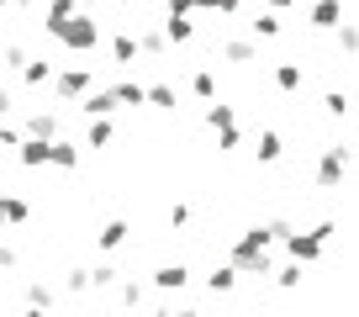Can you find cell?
Returning <instances> with one entry per match:
<instances>
[{"label":"cell","mask_w":359,"mask_h":317,"mask_svg":"<svg viewBox=\"0 0 359 317\" xmlns=\"http://www.w3.org/2000/svg\"><path fill=\"white\" fill-rule=\"evenodd\" d=\"M116 281H122V270H116V264H101V270H90V285H95V291H111Z\"/></svg>","instance_id":"f546056e"},{"label":"cell","mask_w":359,"mask_h":317,"mask_svg":"<svg viewBox=\"0 0 359 317\" xmlns=\"http://www.w3.org/2000/svg\"><path fill=\"white\" fill-rule=\"evenodd\" d=\"M116 296H122L127 306H137V302H143V285H137V281H127V285H122V291H116Z\"/></svg>","instance_id":"74e56055"},{"label":"cell","mask_w":359,"mask_h":317,"mask_svg":"<svg viewBox=\"0 0 359 317\" xmlns=\"http://www.w3.org/2000/svg\"><path fill=\"white\" fill-rule=\"evenodd\" d=\"M27 58H32V53H27V48H22V43H11V48H6V69H22V64H27Z\"/></svg>","instance_id":"d590c367"},{"label":"cell","mask_w":359,"mask_h":317,"mask_svg":"<svg viewBox=\"0 0 359 317\" xmlns=\"http://www.w3.org/2000/svg\"><path fill=\"white\" fill-rule=\"evenodd\" d=\"M333 48H338V53H348V58L359 53V27L348 22V16H344V22H338V27H333Z\"/></svg>","instance_id":"2e32d148"},{"label":"cell","mask_w":359,"mask_h":317,"mask_svg":"<svg viewBox=\"0 0 359 317\" xmlns=\"http://www.w3.org/2000/svg\"><path fill=\"white\" fill-rule=\"evenodd\" d=\"M48 37H53L58 48H69V53H95V48H101V22L85 16V11H74L69 22H58Z\"/></svg>","instance_id":"6da1fadb"},{"label":"cell","mask_w":359,"mask_h":317,"mask_svg":"<svg viewBox=\"0 0 359 317\" xmlns=\"http://www.w3.org/2000/svg\"><path fill=\"white\" fill-rule=\"evenodd\" d=\"M116 137V127H111V116H90V143L85 148H106Z\"/></svg>","instance_id":"484cf974"},{"label":"cell","mask_w":359,"mask_h":317,"mask_svg":"<svg viewBox=\"0 0 359 317\" xmlns=\"http://www.w3.org/2000/svg\"><path fill=\"white\" fill-rule=\"evenodd\" d=\"M53 95L58 101H79L85 90H95V74H90V64H74V69H53Z\"/></svg>","instance_id":"3957f363"},{"label":"cell","mask_w":359,"mask_h":317,"mask_svg":"<svg viewBox=\"0 0 359 317\" xmlns=\"http://www.w3.org/2000/svg\"><path fill=\"white\" fill-rule=\"evenodd\" d=\"M164 27H148V32L143 37H137V53H148V58H164Z\"/></svg>","instance_id":"4316f807"},{"label":"cell","mask_w":359,"mask_h":317,"mask_svg":"<svg viewBox=\"0 0 359 317\" xmlns=\"http://www.w3.org/2000/svg\"><path fill=\"white\" fill-rule=\"evenodd\" d=\"M27 217H32V206H27L22 196H6V222H11V227H22Z\"/></svg>","instance_id":"4dcf8cb0"},{"label":"cell","mask_w":359,"mask_h":317,"mask_svg":"<svg viewBox=\"0 0 359 317\" xmlns=\"http://www.w3.org/2000/svg\"><path fill=\"white\" fill-rule=\"evenodd\" d=\"M6 6H11V0H0V16H6Z\"/></svg>","instance_id":"7bdbcfd3"},{"label":"cell","mask_w":359,"mask_h":317,"mask_svg":"<svg viewBox=\"0 0 359 317\" xmlns=\"http://www.w3.org/2000/svg\"><path fill=\"white\" fill-rule=\"evenodd\" d=\"M254 37H280V11H264L254 22Z\"/></svg>","instance_id":"1f68e13d"},{"label":"cell","mask_w":359,"mask_h":317,"mask_svg":"<svg viewBox=\"0 0 359 317\" xmlns=\"http://www.w3.org/2000/svg\"><path fill=\"white\" fill-rule=\"evenodd\" d=\"M27 306H37V312L53 306V291H48V285H27Z\"/></svg>","instance_id":"e575fe53"},{"label":"cell","mask_w":359,"mask_h":317,"mask_svg":"<svg viewBox=\"0 0 359 317\" xmlns=\"http://www.w3.org/2000/svg\"><path fill=\"white\" fill-rule=\"evenodd\" d=\"M348 164H354V148H348V143H327L323 154H317V164H312L317 191H338L344 175H348Z\"/></svg>","instance_id":"7a4b0ae2"},{"label":"cell","mask_w":359,"mask_h":317,"mask_svg":"<svg viewBox=\"0 0 359 317\" xmlns=\"http://www.w3.org/2000/svg\"><path fill=\"white\" fill-rule=\"evenodd\" d=\"M259 164H280V154H285V143H280V133H259Z\"/></svg>","instance_id":"ffe728a7"},{"label":"cell","mask_w":359,"mask_h":317,"mask_svg":"<svg viewBox=\"0 0 359 317\" xmlns=\"http://www.w3.org/2000/svg\"><path fill=\"white\" fill-rule=\"evenodd\" d=\"M48 164H53V170H79V143L48 137Z\"/></svg>","instance_id":"9c48e42d"},{"label":"cell","mask_w":359,"mask_h":317,"mask_svg":"<svg viewBox=\"0 0 359 317\" xmlns=\"http://www.w3.org/2000/svg\"><path fill=\"white\" fill-rule=\"evenodd\" d=\"M196 11H222V16H238V11H243V0H201Z\"/></svg>","instance_id":"d6a6232c"},{"label":"cell","mask_w":359,"mask_h":317,"mask_svg":"<svg viewBox=\"0 0 359 317\" xmlns=\"http://www.w3.org/2000/svg\"><path fill=\"white\" fill-rule=\"evenodd\" d=\"M296 0H269V11H291Z\"/></svg>","instance_id":"b9f144b4"},{"label":"cell","mask_w":359,"mask_h":317,"mask_svg":"<svg viewBox=\"0 0 359 317\" xmlns=\"http://www.w3.org/2000/svg\"><path fill=\"white\" fill-rule=\"evenodd\" d=\"M16 74H22V85H27V90H43L48 79H53V64H48V58H27V64L16 69Z\"/></svg>","instance_id":"8fae6325"},{"label":"cell","mask_w":359,"mask_h":317,"mask_svg":"<svg viewBox=\"0 0 359 317\" xmlns=\"http://www.w3.org/2000/svg\"><path fill=\"white\" fill-rule=\"evenodd\" d=\"M148 106H154V112H175V106H180V90L158 79V85H148Z\"/></svg>","instance_id":"ac0fdd59"},{"label":"cell","mask_w":359,"mask_h":317,"mask_svg":"<svg viewBox=\"0 0 359 317\" xmlns=\"http://www.w3.org/2000/svg\"><path fill=\"white\" fill-rule=\"evenodd\" d=\"M74 11H79V0H48V11H43V27L53 32V27H58V22H69Z\"/></svg>","instance_id":"44dd1931"},{"label":"cell","mask_w":359,"mask_h":317,"mask_svg":"<svg viewBox=\"0 0 359 317\" xmlns=\"http://www.w3.org/2000/svg\"><path fill=\"white\" fill-rule=\"evenodd\" d=\"M11 106H16V101H11L6 90H0V116H11Z\"/></svg>","instance_id":"60d3db41"},{"label":"cell","mask_w":359,"mask_h":317,"mask_svg":"<svg viewBox=\"0 0 359 317\" xmlns=\"http://www.w3.org/2000/svg\"><path fill=\"white\" fill-rule=\"evenodd\" d=\"M64 285H69V291L79 296V291H85V285H90V270H69V281H64Z\"/></svg>","instance_id":"f35d334b"},{"label":"cell","mask_w":359,"mask_h":317,"mask_svg":"<svg viewBox=\"0 0 359 317\" xmlns=\"http://www.w3.org/2000/svg\"><path fill=\"white\" fill-rule=\"evenodd\" d=\"M22 127H11V122H0V148H11V154H16V148H22Z\"/></svg>","instance_id":"836d02e7"},{"label":"cell","mask_w":359,"mask_h":317,"mask_svg":"<svg viewBox=\"0 0 359 317\" xmlns=\"http://www.w3.org/2000/svg\"><path fill=\"white\" fill-rule=\"evenodd\" d=\"M185 222H191V206L175 201V206H169V227H185Z\"/></svg>","instance_id":"8d00e7d4"},{"label":"cell","mask_w":359,"mask_h":317,"mask_svg":"<svg viewBox=\"0 0 359 317\" xmlns=\"http://www.w3.org/2000/svg\"><path fill=\"white\" fill-rule=\"evenodd\" d=\"M111 95H116V106H148V85H137V79H116Z\"/></svg>","instance_id":"5bb4252c"},{"label":"cell","mask_w":359,"mask_h":317,"mask_svg":"<svg viewBox=\"0 0 359 317\" xmlns=\"http://www.w3.org/2000/svg\"><path fill=\"white\" fill-rule=\"evenodd\" d=\"M323 112L333 116V122H344V116L354 112V95H348V90H327V95H323Z\"/></svg>","instance_id":"d6986e66"},{"label":"cell","mask_w":359,"mask_h":317,"mask_svg":"<svg viewBox=\"0 0 359 317\" xmlns=\"http://www.w3.org/2000/svg\"><path fill=\"white\" fill-rule=\"evenodd\" d=\"M222 58H227V64H254V58H259V37H227Z\"/></svg>","instance_id":"30bf717a"},{"label":"cell","mask_w":359,"mask_h":317,"mask_svg":"<svg viewBox=\"0 0 359 317\" xmlns=\"http://www.w3.org/2000/svg\"><path fill=\"white\" fill-rule=\"evenodd\" d=\"M79 112H85V122H90V116H116L122 106H116L111 90H85L79 95Z\"/></svg>","instance_id":"8992f818"},{"label":"cell","mask_w":359,"mask_h":317,"mask_svg":"<svg viewBox=\"0 0 359 317\" xmlns=\"http://www.w3.org/2000/svg\"><path fill=\"white\" fill-rule=\"evenodd\" d=\"M16 158H22L27 170H43V164H48V137H22V148H16Z\"/></svg>","instance_id":"4fadbf2b"},{"label":"cell","mask_w":359,"mask_h":317,"mask_svg":"<svg viewBox=\"0 0 359 317\" xmlns=\"http://www.w3.org/2000/svg\"><path fill=\"white\" fill-rule=\"evenodd\" d=\"M0 270H16V249L11 243H0Z\"/></svg>","instance_id":"ab89813d"},{"label":"cell","mask_w":359,"mask_h":317,"mask_svg":"<svg viewBox=\"0 0 359 317\" xmlns=\"http://www.w3.org/2000/svg\"><path fill=\"white\" fill-rule=\"evenodd\" d=\"M269 275H275V285H280V291H296V285H302V259L280 264V270H269Z\"/></svg>","instance_id":"83f0119b"},{"label":"cell","mask_w":359,"mask_h":317,"mask_svg":"<svg viewBox=\"0 0 359 317\" xmlns=\"http://www.w3.org/2000/svg\"><path fill=\"white\" fill-rule=\"evenodd\" d=\"M238 148H243V127H222V133H217V154H238Z\"/></svg>","instance_id":"f1b7e54d"},{"label":"cell","mask_w":359,"mask_h":317,"mask_svg":"<svg viewBox=\"0 0 359 317\" xmlns=\"http://www.w3.org/2000/svg\"><path fill=\"white\" fill-rule=\"evenodd\" d=\"M233 122H238V112H233V106L206 101V127H212V133H222V127H233Z\"/></svg>","instance_id":"603a6c76"},{"label":"cell","mask_w":359,"mask_h":317,"mask_svg":"<svg viewBox=\"0 0 359 317\" xmlns=\"http://www.w3.org/2000/svg\"><path fill=\"white\" fill-rule=\"evenodd\" d=\"M127 238H133V222H127V217H111V222L95 233V249H101V254H116Z\"/></svg>","instance_id":"5b68a950"},{"label":"cell","mask_w":359,"mask_h":317,"mask_svg":"<svg viewBox=\"0 0 359 317\" xmlns=\"http://www.w3.org/2000/svg\"><path fill=\"white\" fill-rule=\"evenodd\" d=\"M79 6H95V0H79Z\"/></svg>","instance_id":"f6af8a7d"},{"label":"cell","mask_w":359,"mask_h":317,"mask_svg":"<svg viewBox=\"0 0 359 317\" xmlns=\"http://www.w3.org/2000/svg\"><path fill=\"white\" fill-rule=\"evenodd\" d=\"M22 133H27V137H58V116H53V112H32Z\"/></svg>","instance_id":"e0dca14e"},{"label":"cell","mask_w":359,"mask_h":317,"mask_svg":"<svg viewBox=\"0 0 359 317\" xmlns=\"http://www.w3.org/2000/svg\"><path fill=\"white\" fill-rule=\"evenodd\" d=\"M127 6H148V0H127Z\"/></svg>","instance_id":"ee69618b"},{"label":"cell","mask_w":359,"mask_h":317,"mask_svg":"<svg viewBox=\"0 0 359 317\" xmlns=\"http://www.w3.org/2000/svg\"><path fill=\"white\" fill-rule=\"evenodd\" d=\"M191 37H196V22H185V16H164V43L185 48Z\"/></svg>","instance_id":"9a60e30c"},{"label":"cell","mask_w":359,"mask_h":317,"mask_svg":"<svg viewBox=\"0 0 359 317\" xmlns=\"http://www.w3.org/2000/svg\"><path fill=\"white\" fill-rule=\"evenodd\" d=\"M280 243H285V254H291V259H302V264H317V259H323V249H327V238L317 233V227H306V233H296V227H291Z\"/></svg>","instance_id":"277c9868"},{"label":"cell","mask_w":359,"mask_h":317,"mask_svg":"<svg viewBox=\"0 0 359 317\" xmlns=\"http://www.w3.org/2000/svg\"><path fill=\"white\" fill-rule=\"evenodd\" d=\"M306 16H312L317 32H333V27L344 22V0H312V11H306Z\"/></svg>","instance_id":"52a82bcc"},{"label":"cell","mask_w":359,"mask_h":317,"mask_svg":"<svg viewBox=\"0 0 359 317\" xmlns=\"http://www.w3.org/2000/svg\"><path fill=\"white\" fill-rule=\"evenodd\" d=\"M137 58V37L133 32H116L111 37V64H133Z\"/></svg>","instance_id":"d4e9b609"},{"label":"cell","mask_w":359,"mask_h":317,"mask_svg":"<svg viewBox=\"0 0 359 317\" xmlns=\"http://www.w3.org/2000/svg\"><path fill=\"white\" fill-rule=\"evenodd\" d=\"M191 95H196V101H217V74H212V69H196V74H191Z\"/></svg>","instance_id":"7402d4cb"},{"label":"cell","mask_w":359,"mask_h":317,"mask_svg":"<svg viewBox=\"0 0 359 317\" xmlns=\"http://www.w3.org/2000/svg\"><path fill=\"white\" fill-rule=\"evenodd\" d=\"M185 281H191V270H185V264H158V270H154V285H158V291H185Z\"/></svg>","instance_id":"7c38bea8"},{"label":"cell","mask_w":359,"mask_h":317,"mask_svg":"<svg viewBox=\"0 0 359 317\" xmlns=\"http://www.w3.org/2000/svg\"><path fill=\"white\" fill-rule=\"evenodd\" d=\"M302 85H306V69H302V64H291V58H280V64H275V90L296 95Z\"/></svg>","instance_id":"ba28073f"},{"label":"cell","mask_w":359,"mask_h":317,"mask_svg":"<svg viewBox=\"0 0 359 317\" xmlns=\"http://www.w3.org/2000/svg\"><path fill=\"white\" fill-rule=\"evenodd\" d=\"M206 285H212V296H227L238 285V270H233V264H217V270L206 275Z\"/></svg>","instance_id":"cb8c5ba5"}]
</instances>
